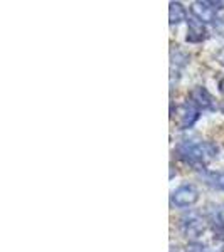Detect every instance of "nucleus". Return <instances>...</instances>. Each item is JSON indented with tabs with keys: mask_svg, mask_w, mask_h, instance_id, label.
I'll return each instance as SVG.
<instances>
[{
	"mask_svg": "<svg viewBox=\"0 0 224 252\" xmlns=\"http://www.w3.org/2000/svg\"><path fill=\"white\" fill-rule=\"evenodd\" d=\"M218 148H214L211 143H202V141L186 140L177 146V155L182 161L189 165H206L211 160Z\"/></svg>",
	"mask_w": 224,
	"mask_h": 252,
	"instance_id": "nucleus-1",
	"label": "nucleus"
},
{
	"mask_svg": "<svg viewBox=\"0 0 224 252\" xmlns=\"http://www.w3.org/2000/svg\"><path fill=\"white\" fill-rule=\"evenodd\" d=\"M204 229H206L204 220H202V217L199 214L190 212L186 214L181 219V230L187 237H199V235L204 232Z\"/></svg>",
	"mask_w": 224,
	"mask_h": 252,
	"instance_id": "nucleus-2",
	"label": "nucleus"
},
{
	"mask_svg": "<svg viewBox=\"0 0 224 252\" xmlns=\"http://www.w3.org/2000/svg\"><path fill=\"white\" fill-rule=\"evenodd\" d=\"M177 116H176V123L179 128L186 129V128H190L199 118V108L194 106L190 101H187L186 104H181L177 109H176Z\"/></svg>",
	"mask_w": 224,
	"mask_h": 252,
	"instance_id": "nucleus-3",
	"label": "nucleus"
},
{
	"mask_svg": "<svg viewBox=\"0 0 224 252\" xmlns=\"http://www.w3.org/2000/svg\"><path fill=\"white\" fill-rule=\"evenodd\" d=\"M199 200V192L192 185H182L172 192V204L177 207H190Z\"/></svg>",
	"mask_w": 224,
	"mask_h": 252,
	"instance_id": "nucleus-4",
	"label": "nucleus"
},
{
	"mask_svg": "<svg viewBox=\"0 0 224 252\" xmlns=\"http://www.w3.org/2000/svg\"><path fill=\"white\" fill-rule=\"evenodd\" d=\"M192 14L195 15V19L201 20L202 24L214 22L216 20V9L211 5V2H194Z\"/></svg>",
	"mask_w": 224,
	"mask_h": 252,
	"instance_id": "nucleus-5",
	"label": "nucleus"
},
{
	"mask_svg": "<svg viewBox=\"0 0 224 252\" xmlns=\"http://www.w3.org/2000/svg\"><path fill=\"white\" fill-rule=\"evenodd\" d=\"M187 24H189V29H187V42L195 44V42H201V40L206 39L207 31H206V26L201 22V20L192 17V19L187 20Z\"/></svg>",
	"mask_w": 224,
	"mask_h": 252,
	"instance_id": "nucleus-6",
	"label": "nucleus"
},
{
	"mask_svg": "<svg viewBox=\"0 0 224 252\" xmlns=\"http://www.w3.org/2000/svg\"><path fill=\"white\" fill-rule=\"evenodd\" d=\"M190 103L194 104V106H197L199 109H209L213 108L214 101H213V96L209 94V93L206 91L204 88H195L190 91Z\"/></svg>",
	"mask_w": 224,
	"mask_h": 252,
	"instance_id": "nucleus-7",
	"label": "nucleus"
},
{
	"mask_svg": "<svg viewBox=\"0 0 224 252\" xmlns=\"http://www.w3.org/2000/svg\"><path fill=\"white\" fill-rule=\"evenodd\" d=\"M170 24H179L182 20H186V9L182 7V3L172 2L170 3V12H169Z\"/></svg>",
	"mask_w": 224,
	"mask_h": 252,
	"instance_id": "nucleus-8",
	"label": "nucleus"
},
{
	"mask_svg": "<svg viewBox=\"0 0 224 252\" xmlns=\"http://www.w3.org/2000/svg\"><path fill=\"white\" fill-rule=\"evenodd\" d=\"M187 252H207V249L202 244H190V246L187 247Z\"/></svg>",
	"mask_w": 224,
	"mask_h": 252,
	"instance_id": "nucleus-9",
	"label": "nucleus"
},
{
	"mask_svg": "<svg viewBox=\"0 0 224 252\" xmlns=\"http://www.w3.org/2000/svg\"><path fill=\"white\" fill-rule=\"evenodd\" d=\"M214 185L218 187V189L224 190V173L216 175V182H214Z\"/></svg>",
	"mask_w": 224,
	"mask_h": 252,
	"instance_id": "nucleus-10",
	"label": "nucleus"
},
{
	"mask_svg": "<svg viewBox=\"0 0 224 252\" xmlns=\"http://www.w3.org/2000/svg\"><path fill=\"white\" fill-rule=\"evenodd\" d=\"M219 89H221V91L224 93V79L219 81Z\"/></svg>",
	"mask_w": 224,
	"mask_h": 252,
	"instance_id": "nucleus-11",
	"label": "nucleus"
},
{
	"mask_svg": "<svg viewBox=\"0 0 224 252\" xmlns=\"http://www.w3.org/2000/svg\"><path fill=\"white\" fill-rule=\"evenodd\" d=\"M219 61H221V63L224 64V51L221 52V54H219Z\"/></svg>",
	"mask_w": 224,
	"mask_h": 252,
	"instance_id": "nucleus-12",
	"label": "nucleus"
}]
</instances>
